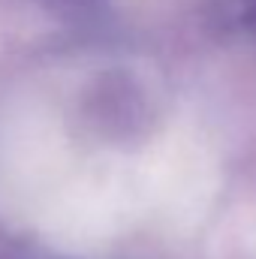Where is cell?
<instances>
[{
    "instance_id": "1",
    "label": "cell",
    "mask_w": 256,
    "mask_h": 259,
    "mask_svg": "<svg viewBox=\"0 0 256 259\" xmlns=\"http://www.w3.org/2000/svg\"><path fill=\"white\" fill-rule=\"evenodd\" d=\"M241 21L244 27H250L256 33V0H244V12H241Z\"/></svg>"
}]
</instances>
